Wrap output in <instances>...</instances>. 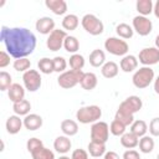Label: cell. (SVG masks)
Here are the masks:
<instances>
[{
  "mask_svg": "<svg viewBox=\"0 0 159 159\" xmlns=\"http://www.w3.org/2000/svg\"><path fill=\"white\" fill-rule=\"evenodd\" d=\"M0 40L6 51L14 58H24L31 55L36 47V36L26 27L1 26Z\"/></svg>",
  "mask_w": 159,
  "mask_h": 159,
  "instance_id": "1",
  "label": "cell"
},
{
  "mask_svg": "<svg viewBox=\"0 0 159 159\" xmlns=\"http://www.w3.org/2000/svg\"><path fill=\"white\" fill-rule=\"evenodd\" d=\"M143 107V102L140 99V97L138 96H129L127 97L118 107L114 119L122 122L125 127L132 125V123L134 122V114L137 112H139Z\"/></svg>",
  "mask_w": 159,
  "mask_h": 159,
  "instance_id": "2",
  "label": "cell"
},
{
  "mask_svg": "<svg viewBox=\"0 0 159 159\" xmlns=\"http://www.w3.org/2000/svg\"><path fill=\"white\" fill-rule=\"evenodd\" d=\"M102 117V109L99 106L92 104V106H84L77 109L76 112V119L82 124H89L96 123Z\"/></svg>",
  "mask_w": 159,
  "mask_h": 159,
  "instance_id": "3",
  "label": "cell"
},
{
  "mask_svg": "<svg viewBox=\"0 0 159 159\" xmlns=\"http://www.w3.org/2000/svg\"><path fill=\"white\" fill-rule=\"evenodd\" d=\"M154 81V70L149 66H143L139 70H137L132 77V82L134 87L143 89L150 86V83Z\"/></svg>",
  "mask_w": 159,
  "mask_h": 159,
  "instance_id": "4",
  "label": "cell"
},
{
  "mask_svg": "<svg viewBox=\"0 0 159 159\" xmlns=\"http://www.w3.org/2000/svg\"><path fill=\"white\" fill-rule=\"evenodd\" d=\"M81 25L84 31L92 36H98L104 31L103 22L93 14H86L81 20Z\"/></svg>",
  "mask_w": 159,
  "mask_h": 159,
  "instance_id": "5",
  "label": "cell"
},
{
  "mask_svg": "<svg viewBox=\"0 0 159 159\" xmlns=\"http://www.w3.org/2000/svg\"><path fill=\"white\" fill-rule=\"evenodd\" d=\"M83 71H75V70H68L61 73L57 77V83L61 88L63 89H70L77 86L81 82V78L83 76Z\"/></svg>",
  "mask_w": 159,
  "mask_h": 159,
  "instance_id": "6",
  "label": "cell"
},
{
  "mask_svg": "<svg viewBox=\"0 0 159 159\" xmlns=\"http://www.w3.org/2000/svg\"><path fill=\"white\" fill-rule=\"evenodd\" d=\"M104 48L107 52L114 55V56H125L129 51V46L125 40L119 39V37H108L104 41Z\"/></svg>",
  "mask_w": 159,
  "mask_h": 159,
  "instance_id": "7",
  "label": "cell"
},
{
  "mask_svg": "<svg viewBox=\"0 0 159 159\" xmlns=\"http://www.w3.org/2000/svg\"><path fill=\"white\" fill-rule=\"evenodd\" d=\"M109 138V125L106 122L98 120L91 127V140L106 144Z\"/></svg>",
  "mask_w": 159,
  "mask_h": 159,
  "instance_id": "8",
  "label": "cell"
},
{
  "mask_svg": "<svg viewBox=\"0 0 159 159\" xmlns=\"http://www.w3.org/2000/svg\"><path fill=\"white\" fill-rule=\"evenodd\" d=\"M22 82H24L25 89H27L29 92H36L41 87L42 78H41V75L37 70L30 68L29 71H26L22 75Z\"/></svg>",
  "mask_w": 159,
  "mask_h": 159,
  "instance_id": "9",
  "label": "cell"
},
{
  "mask_svg": "<svg viewBox=\"0 0 159 159\" xmlns=\"http://www.w3.org/2000/svg\"><path fill=\"white\" fill-rule=\"evenodd\" d=\"M67 37V34L65 30H60V29H55L47 37L46 40V46L50 51L56 52L58 50H61V47L63 46L65 39Z\"/></svg>",
  "mask_w": 159,
  "mask_h": 159,
  "instance_id": "10",
  "label": "cell"
},
{
  "mask_svg": "<svg viewBox=\"0 0 159 159\" xmlns=\"http://www.w3.org/2000/svg\"><path fill=\"white\" fill-rule=\"evenodd\" d=\"M132 27L139 36H148L153 30V22L147 16L137 15L135 17H133Z\"/></svg>",
  "mask_w": 159,
  "mask_h": 159,
  "instance_id": "11",
  "label": "cell"
},
{
  "mask_svg": "<svg viewBox=\"0 0 159 159\" xmlns=\"http://www.w3.org/2000/svg\"><path fill=\"white\" fill-rule=\"evenodd\" d=\"M138 61L143 66H152L159 62V50L154 47H144L138 55Z\"/></svg>",
  "mask_w": 159,
  "mask_h": 159,
  "instance_id": "12",
  "label": "cell"
},
{
  "mask_svg": "<svg viewBox=\"0 0 159 159\" xmlns=\"http://www.w3.org/2000/svg\"><path fill=\"white\" fill-rule=\"evenodd\" d=\"M35 29L37 32L42 35H50L55 30V21L50 16H42L36 20Z\"/></svg>",
  "mask_w": 159,
  "mask_h": 159,
  "instance_id": "13",
  "label": "cell"
},
{
  "mask_svg": "<svg viewBox=\"0 0 159 159\" xmlns=\"http://www.w3.org/2000/svg\"><path fill=\"white\" fill-rule=\"evenodd\" d=\"M22 125H24V119H21L20 116H16V114L10 116L5 123V128L9 134H17L21 130Z\"/></svg>",
  "mask_w": 159,
  "mask_h": 159,
  "instance_id": "14",
  "label": "cell"
},
{
  "mask_svg": "<svg viewBox=\"0 0 159 159\" xmlns=\"http://www.w3.org/2000/svg\"><path fill=\"white\" fill-rule=\"evenodd\" d=\"M42 117L36 113H30L24 118V127L27 130H37L42 127Z\"/></svg>",
  "mask_w": 159,
  "mask_h": 159,
  "instance_id": "15",
  "label": "cell"
},
{
  "mask_svg": "<svg viewBox=\"0 0 159 159\" xmlns=\"http://www.w3.org/2000/svg\"><path fill=\"white\" fill-rule=\"evenodd\" d=\"M119 67L123 72L129 73L133 71H137L138 67V58L134 55H125L122 57L120 62H119Z\"/></svg>",
  "mask_w": 159,
  "mask_h": 159,
  "instance_id": "16",
  "label": "cell"
},
{
  "mask_svg": "<svg viewBox=\"0 0 159 159\" xmlns=\"http://www.w3.org/2000/svg\"><path fill=\"white\" fill-rule=\"evenodd\" d=\"M7 97L12 103H17L25 99V87H22L20 83H12L7 89Z\"/></svg>",
  "mask_w": 159,
  "mask_h": 159,
  "instance_id": "17",
  "label": "cell"
},
{
  "mask_svg": "<svg viewBox=\"0 0 159 159\" xmlns=\"http://www.w3.org/2000/svg\"><path fill=\"white\" fill-rule=\"evenodd\" d=\"M71 147H72V143H71L70 137H67V135H60L53 142V149L57 153H60V154L68 153L70 149H71Z\"/></svg>",
  "mask_w": 159,
  "mask_h": 159,
  "instance_id": "18",
  "label": "cell"
},
{
  "mask_svg": "<svg viewBox=\"0 0 159 159\" xmlns=\"http://www.w3.org/2000/svg\"><path fill=\"white\" fill-rule=\"evenodd\" d=\"M45 5L55 15H65L67 11V2L65 0H46Z\"/></svg>",
  "mask_w": 159,
  "mask_h": 159,
  "instance_id": "19",
  "label": "cell"
},
{
  "mask_svg": "<svg viewBox=\"0 0 159 159\" xmlns=\"http://www.w3.org/2000/svg\"><path fill=\"white\" fill-rule=\"evenodd\" d=\"M97 83H98V80H97V76L93 73V72H84L82 78H81V87L86 91H92L97 87Z\"/></svg>",
  "mask_w": 159,
  "mask_h": 159,
  "instance_id": "20",
  "label": "cell"
},
{
  "mask_svg": "<svg viewBox=\"0 0 159 159\" xmlns=\"http://www.w3.org/2000/svg\"><path fill=\"white\" fill-rule=\"evenodd\" d=\"M89 65L92 67H102L107 61H106V53L103 50L96 48L89 53Z\"/></svg>",
  "mask_w": 159,
  "mask_h": 159,
  "instance_id": "21",
  "label": "cell"
},
{
  "mask_svg": "<svg viewBox=\"0 0 159 159\" xmlns=\"http://www.w3.org/2000/svg\"><path fill=\"white\" fill-rule=\"evenodd\" d=\"M119 72V66L113 62V61H107L102 67H101V73L104 78H114Z\"/></svg>",
  "mask_w": 159,
  "mask_h": 159,
  "instance_id": "22",
  "label": "cell"
},
{
  "mask_svg": "<svg viewBox=\"0 0 159 159\" xmlns=\"http://www.w3.org/2000/svg\"><path fill=\"white\" fill-rule=\"evenodd\" d=\"M61 130H62L63 135L73 137L78 133V124L73 119H65L61 122Z\"/></svg>",
  "mask_w": 159,
  "mask_h": 159,
  "instance_id": "23",
  "label": "cell"
},
{
  "mask_svg": "<svg viewBox=\"0 0 159 159\" xmlns=\"http://www.w3.org/2000/svg\"><path fill=\"white\" fill-rule=\"evenodd\" d=\"M120 144H122V147H124L127 149H133V148L138 147L139 138L137 135H134L132 132H125L120 137Z\"/></svg>",
  "mask_w": 159,
  "mask_h": 159,
  "instance_id": "24",
  "label": "cell"
},
{
  "mask_svg": "<svg viewBox=\"0 0 159 159\" xmlns=\"http://www.w3.org/2000/svg\"><path fill=\"white\" fill-rule=\"evenodd\" d=\"M135 9L142 16H148L153 12L154 4L152 0H138L135 2Z\"/></svg>",
  "mask_w": 159,
  "mask_h": 159,
  "instance_id": "25",
  "label": "cell"
},
{
  "mask_svg": "<svg viewBox=\"0 0 159 159\" xmlns=\"http://www.w3.org/2000/svg\"><path fill=\"white\" fill-rule=\"evenodd\" d=\"M88 154L93 158H101L102 155L106 154V144L103 143H97V142H89L88 143Z\"/></svg>",
  "mask_w": 159,
  "mask_h": 159,
  "instance_id": "26",
  "label": "cell"
},
{
  "mask_svg": "<svg viewBox=\"0 0 159 159\" xmlns=\"http://www.w3.org/2000/svg\"><path fill=\"white\" fill-rule=\"evenodd\" d=\"M130 132H132L134 135H137L138 138H142V137L147 135L148 124H147L144 120H142V119H137V120H134V122L132 123V125H130Z\"/></svg>",
  "mask_w": 159,
  "mask_h": 159,
  "instance_id": "27",
  "label": "cell"
},
{
  "mask_svg": "<svg viewBox=\"0 0 159 159\" xmlns=\"http://www.w3.org/2000/svg\"><path fill=\"white\" fill-rule=\"evenodd\" d=\"M154 145H155L154 139H153L150 135H144V137L139 138V144H138V147H139V150H140L142 153H144V154L152 153V152L154 150Z\"/></svg>",
  "mask_w": 159,
  "mask_h": 159,
  "instance_id": "28",
  "label": "cell"
},
{
  "mask_svg": "<svg viewBox=\"0 0 159 159\" xmlns=\"http://www.w3.org/2000/svg\"><path fill=\"white\" fill-rule=\"evenodd\" d=\"M116 32L118 35L119 39H123V40H128V39H132L133 37V34H134V30L130 25L125 24V22H122L119 25L116 26Z\"/></svg>",
  "mask_w": 159,
  "mask_h": 159,
  "instance_id": "29",
  "label": "cell"
},
{
  "mask_svg": "<svg viewBox=\"0 0 159 159\" xmlns=\"http://www.w3.org/2000/svg\"><path fill=\"white\" fill-rule=\"evenodd\" d=\"M78 24H80V19H78V16L75 15V14H68V15H66V16L62 19V27H63L65 30H67V31H73V30H76L77 26H78Z\"/></svg>",
  "mask_w": 159,
  "mask_h": 159,
  "instance_id": "30",
  "label": "cell"
},
{
  "mask_svg": "<svg viewBox=\"0 0 159 159\" xmlns=\"http://www.w3.org/2000/svg\"><path fill=\"white\" fill-rule=\"evenodd\" d=\"M30 109H31V103L27 99H22L12 104V111L15 112L16 116H27L30 114Z\"/></svg>",
  "mask_w": 159,
  "mask_h": 159,
  "instance_id": "31",
  "label": "cell"
},
{
  "mask_svg": "<svg viewBox=\"0 0 159 159\" xmlns=\"http://www.w3.org/2000/svg\"><path fill=\"white\" fill-rule=\"evenodd\" d=\"M63 47L68 53H72V55L77 53V51L80 50V41L77 40V37L67 35V37L65 39V42H63Z\"/></svg>",
  "mask_w": 159,
  "mask_h": 159,
  "instance_id": "32",
  "label": "cell"
},
{
  "mask_svg": "<svg viewBox=\"0 0 159 159\" xmlns=\"http://www.w3.org/2000/svg\"><path fill=\"white\" fill-rule=\"evenodd\" d=\"M32 159H55V154L52 150H50L46 147H40L37 149H35L32 153H30Z\"/></svg>",
  "mask_w": 159,
  "mask_h": 159,
  "instance_id": "33",
  "label": "cell"
},
{
  "mask_svg": "<svg viewBox=\"0 0 159 159\" xmlns=\"http://www.w3.org/2000/svg\"><path fill=\"white\" fill-rule=\"evenodd\" d=\"M37 67H39L40 72L41 73H45V75H50V73L55 72L53 61H52V58H48V57L40 58V61L37 62Z\"/></svg>",
  "mask_w": 159,
  "mask_h": 159,
  "instance_id": "34",
  "label": "cell"
},
{
  "mask_svg": "<svg viewBox=\"0 0 159 159\" xmlns=\"http://www.w3.org/2000/svg\"><path fill=\"white\" fill-rule=\"evenodd\" d=\"M68 63H70L71 70L82 71V68L84 67V57L80 53H73V55H71Z\"/></svg>",
  "mask_w": 159,
  "mask_h": 159,
  "instance_id": "35",
  "label": "cell"
},
{
  "mask_svg": "<svg viewBox=\"0 0 159 159\" xmlns=\"http://www.w3.org/2000/svg\"><path fill=\"white\" fill-rule=\"evenodd\" d=\"M12 67H14L15 71H17V72H24V73H25L26 71L30 70V67H31V61L27 60V57L17 58V60L14 61Z\"/></svg>",
  "mask_w": 159,
  "mask_h": 159,
  "instance_id": "36",
  "label": "cell"
},
{
  "mask_svg": "<svg viewBox=\"0 0 159 159\" xmlns=\"http://www.w3.org/2000/svg\"><path fill=\"white\" fill-rule=\"evenodd\" d=\"M125 128L127 127L122 122H119L117 119H113L112 123H111V125H109V132L113 135H116V137H122L125 133Z\"/></svg>",
  "mask_w": 159,
  "mask_h": 159,
  "instance_id": "37",
  "label": "cell"
},
{
  "mask_svg": "<svg viewBox=\"0 0 159 159\" xmlns=\"http://www.w3.org/2000/svg\"><path fill=\"white\" fill-rule=\"evenodd\" d=\"M12 84V77L6 71L0 72V91H7Z\"/></svg>",
  "mask_w": 159,
  "mask_h": 159,
  "instance_id": "38",
  "label": "cell"
},
{
  "mask_svg": "<svg viewBox=\"0 0 159 159\" xmlns=\"http://www.w3.org/2000/svg\"><path fill=\"white\" fill-rule=\"evenodd\" d=\"M52 61H53L55 72H57V73L61 75V73H63V72L66 71V68H67V61H66L65 57H62V56H56V57L52 58Z\"/></svg>",
  "mask_w": 159,
  "mask_h": 159,
  "instance_id": "39",
  "label": "cell"
},
{
  "mask_svg": "<svg viewBox=\"0 0 159 159\" xmlns=\"http://www.w3.org/2000/svg\"><path fill=\"white\" fill-rule=\"evenodd\" d=\"M43 145V143H42V140L41 139H39V138H30L29 140H27V143H26V148H27V150H29V153H32L35 149H37V148H40V147H42Z\"/></svg>",
  "mask_w": 159,
  "mask_h": 159,
  "instance_id": "40",
  "label": "cell"
},
{
  "mask_svg": "<svg viewBox=\"0 0 159 159\" xmlns=\"http://www.w3.org/2000/svg\"><path fill=\"white\" fill-rule=\"evenodd\" d=\"M148 130L152 137H159V117H155L150 120Z\"/></svg>",
  "mask_w": 159,
  "mask_h": 159,
  "instance_id": "41",
  "label": "cell"
},
{
  "mask_svg": "<svg viewBox=\"0 0 159 159\" xmlns=\"http://www.w3.org/2000/svg\"><path fill=\"white\" fill-rule=\"evenodd\" d=\"M71 159H88V152H86L84 149H75L72 152V155H71Z\"/></svg>",
  "mask_w": 159,
  "mask_h": 159,
  "instance_id": "42",
  "label": "cell"
},
{
  "mask_svg": "<svg viewBox=\"0 0 159 159\" xmlns=\"http://www.w3.org/2000/svg\"><path fill=\"white\" fill-rule=\"evenodd\" d=\"M10 65V55L7 51H1L0 52V67L5 68Z\"/></svg>",
  "mask_w": 159,
  "mask_h": 159,
  "instance_id": "43",
  "label": "cell"
},
{
  "mask_svg": "<svg viewBox=\"0 0 159 159\" xmlns=\"http://www.w3.org/2000/svg\"><path fill=\"white\" fill-rule=\"evenodd\" d=\"M122 159H140V154L134 149H128L123 153Z\"/></svg>",
  "mask_w": 159,
  "mask_h": 159,
  "instance_id": "44",
  "label": "cell"
},
{
  "mask_svg": "<svg viewBox=\"0 0 159 159\" xmlns=\"http://www.w3.org/2000/svg\"><path fill=\"white\" fill-rule=\"evenodd\" d=\"M103 159H119V155H118L116 152L109 150V152H106V154H104V158H103Z\"/></svg>",
  "mask_w": 159,
  "mask_h": 159,
  "instance_id": "45",
  "label": "cell"
},
{
  "mask_svg": "<svg viewBox=\"0 0 159 159\" xmlns=\"http://www.w3.org/2000/svg\"><path fill=\"white\" fill-rule=\"evenodd\" d=\"M153 12H154L155 17H157V19H159V0H157V1H155V4H154V9H153Z\"/></svg>",
  "mask_w": 159,
  "mask_h": 159,
  "instance_id": "46",
  "label": "cell"
},
{
  "mask_svg": "<svg viewBox=\"0 0 159 159\" xmlns=\"http://www.w3.org/2000/svg\"><path fill=\"white\" fill-rule=\"evenodd\" d=\"M154 92L157 94H159V76L157 78H154Z\"/></svg>",
  "mask_w": 159,
  "mask_h": 159,
  "instance_id": "47",
  "label": "cell"
},
{
  "mask_svg": "<svg viewBox=\"0 0 159 159\" xmlns=\"http://www.w3.org/2000/svg\"><path fill=\"white\" fill-rule=\"evenodd\" d=\"M155 47L159 50V34L155 36Z\"/></svg>",
  "mask_w": 159,
  "mask_h": 159,
  "instance_id": "48",
  "label": "cell"
},
{
  "mask_svg": "<svg viewBox=\"0 0 159 159\" xmlns=\"http://www.w3.org/2000/svg\"><path fill=\"white\" fill-rule=\"evenodd\" d=\"M58 159H71V158H70V157H67V155H61Z\"/></svg>",
  "mask_w": 159,
  "mask_h": 159,
  "instance_id": "49",
  "label": "cell"
},
{
  "mask_svg": "<svg viewBox=\"0 0 159 159\" xmlns=\"http://www.w3.org/2000/svg\"><path fill=\"white\" fill-rule=\"evenodd\" d=\"M157 159H159V153H158V155H157Z\"/></svg>",
  "mask_w": 159,
  "mask_h": 159,
  "instance_id": "50",
  "label": "cell"
},
{
  "mask_svg": "<svg viewBox=\"0 0 159 159\" xmlns=\"http://www.w3.org/2000/svg\"><path fill=\"white\" fill-rule=\"evenodd\" d=\"M94 159H99V158H94Z\"/></svg>",
  "mask_w": 159,
  "mask_h": 159,
  "instance_id": "51",
  "label": "cell"
}]
</instances>
